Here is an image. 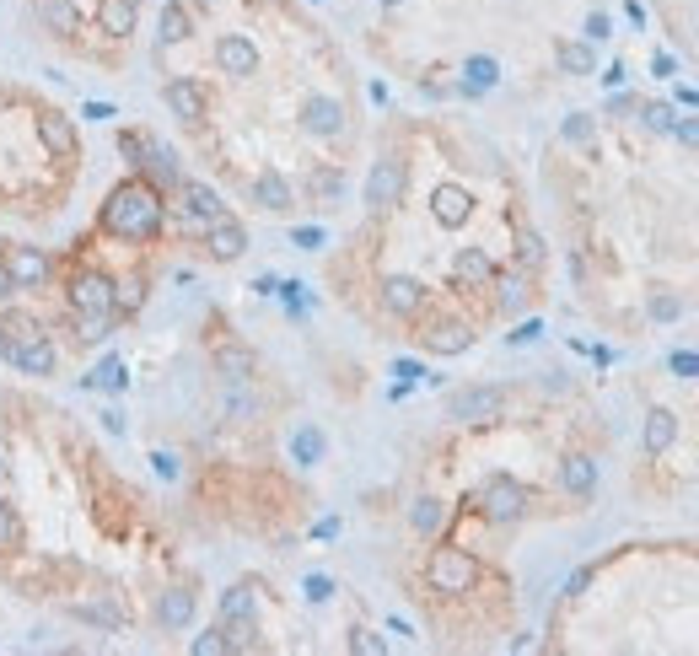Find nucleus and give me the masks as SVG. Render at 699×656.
<instances>
[{"label":"nucleus","mask_w":699,"mask_h":656,"mask_svg":"<svg viewBox=\"0 0 699 656\" xmlns=\"http://www.w3.org/2000/svg\"><path fill=\"white\" fill-rule=\"evenodd\" d=\"M479 560L468 549H458V544H441V549H431V560H425V581H431V592H441V597H468L479 587Z\"/></svg>","instance_id":"obj_3"},{"label":"nucleus","mask_w":699,"mask_h":656,"mask_svg":"<svg viewBox=\"0 0 699 656\" xmlns=\"http://www.w3.org/2000/svg\"><path fill=\"white\" fill-rule=\"evenodd\" d=\"M307 189H312L318 205H334V199L345 194V173H339V167H318V173L307 178Z\"/></svg>","instance_id":"obj_32"},{"label":"nucleus","mask_w":699,"mask_h":656,"mask_svg":"<svg viewBox=\"0 0 699 656\" xmlns=\"http://www.w3.org/2000/svg\"><path fill=\"white\" fill-rule=\"evenodd\" d=\"M291 458L302 463V468H312V463L323 458V431H318V425H302V431L291 436Z\"/></svg>","instance_id":"obj_33"},{"label":"nucleus","mask_w":699,"mask_h":656,"mask_svg":"<svg viewBox=\"0 0 699 656\" xmlns=\"http://www.w3.org/2000/svg\"><path fill=\"white\" fill-rule=\"evenodd\" d=\"M565 140H570V146H592V140H597L592 113H570V119H565Z\"/></svg>","instance_id":"obj_41"},{"label":"nucleus","mask_w":699,"mask_h":656,"mask_svg":"<svg viewBox=\"0 0 699 656\" xmlns=\"http://www.w3.org/2000/svg\"><path fill=\"white\" fill-rule=\"evenodd\" d=\"M409 194V167L398 162V156H377L372 173H366V210H398Z\"/></svg>","instance_id":"obj_5"},{"label":"nucleus","mask_w":699,"mask_h":656,"mask_svg":"<svg viewBox=\"0 0 699 656\" xmlns=\"http://www.w3.org/2000/svg\"><path fill=\"white\" fill-rule=\"evenodd\" d=\"M103 232L119 242H151L162 232V189L146 178H124L119 189L103 199Z\"/></svg>","instance_id":"obj_1"},{"label":"nucleus","mask_w":699,"mask_h":656,"mask_svg":"<svg viewBox=\"0 0 699 656\" xmlns=\"http://www.w3.org/2000/svg\"><path fill=\"white\" fill-rule=\"evenodd\" d=\"M0 355H6V361L17 366L22 377H49L54 361H60L44 334H38V339H6V345H0Z\"/></svg>","instance_id":"obj_10"},{"label":"nucleus","mask_w":699,"mask_h":656,"mask_svg":"<svg viewBox=\"0 0 699 656\" xmlns=\"http://www.w3.org/2000/svg\"><path fill=\"white\" fill-rule=\"evenodd\" d=\"M501 415H506V388H490V382L458 388L447 398V420H458V425H495Z\"/></svg>","instance_id":"obj_4"},{"label":"nucleus","mask_w":699,"mask_h":656,"mask_svg":"<svg viewBox=\"0 0 699 656\" xmlns=\"http://www.w3.org/2000/svg\"><path fill=\"white\" fill-rule=\"evenodd\" d=\"M11 291H17V280H11V269H6V259H0V302H11Z\"/></svg>","instance_id":"obj_54"},{"label":"nucleus","mask_w":699,"mask_h":656,"mask_svg":"<svg viewBox=\"0 0 699 656\" xmlns=\"http://www.w3.org/2000/svg\"><path fill=\"white\" fill-rule=\"evenodd\" d=\"M199 6H216V0H199Z\"/></svg>","instance_id":"obj_57"},{"label":"nucleus","mask_w":699,"mask_h":656,"mask_svg":"<svg viewBox=\"0 0 699 656\" xmlns=\"http://www.w3.org/2000/svg\"><path fill=\"white\" fill-rule=\"evenodd\" d=\"M517 264L533 275V269H544V237L533 232L527 221H517Z\"/></svg>","instance_id":"obj_31"},{"label":"nucleus","mask_w":699,"mask_h":656,"mask_svg":"<svg viewBox=\"0 0 699 656\" xmlns=\"http://www.w3.org/2000/svg\"><path fill=\"white\" fill-rule=\"evenodd\" d=\"M189 651H194V656H226V651H232V640H226V630L216 624V630L194 635V640H189Z\"/></svg>","instance_id":"obj_39"},{"label":"nucleus","mask_w":699,"mask_h":656,"mask_svg":"<svg viewBox=\"0 0 699 656\" xmlns=\"http://www.w3.org/2000/svg\"><path fill=\"white\" fill-rule=\"evenodd\" d=\"M495 312L501 318H517V312H527L533 307V275L517 264V269H495Z\"/></svg>","instance_id":"obj_11"},{"label":"nucleus","mask_w":699,"mask_h":656,"mask_svg":"<svg viewBox=\"0 0 699 656\" xmlns=\"http://www.w3.org/2000/svg\"><path fill=\"white\" fill-rule=\"evenodd\" d=\"M216 372H221L226 382H253L259 361H253L248 345H216Z\"/></svg>","instance_id":"obj_27"},{"label":"nucleus","mask_w":699,"mask_h":656,"mask_svg":"<svg viewBox=\"0 0 699 656\" xmlns=\"http://www.w3.org/2000/svg\"><path fill=\"white\" fill-rule=\"evenodd\" d=\"M226 415H232V420H253V415H259V398L248 393V382H226Z\"/></svg>","instance_id":"obj_36"},{"label":"nucleus","mask_w":699,"mask_h":656,"mask_svg":"<svg viewBox=\"0 0 699 656\" xmlns=\"http://www.w3.org/2000/svg\"><path fill=\"white\" fill-rule=\"evenodd\" d=\"M431 216H436L441 226H468V216H474V194H468L463 183H436Z\"/></svg>","instance_id":"obj_20"},{"label":"nucleus","mask_w":699,"mask_h":656,"mask_svg":"<svg viewBox=\"0 0 699 656\" xmlns=\"http://www.w3.org/2000/svg\"><path fill=\"white\" fill-rule=\"evenodd\" d=\"M640 124H646L651 135H673L678 108H673V103H640Z\"/></svg>","instance_id":"obj_35"},{"label":"nucleus","mask_w":699,"mask_h":656,"mask_svg":"<svg viewBox=\"0 0 699 656\" xmlns=\"http://www.w3.org/2000/svg\"><path fill=\"white\" fill-rule=\"evenodd\" d=\"M178 199H183L178 210H183V221H189V232H194V237H205V226L226 210V205H221V194L210 189V183H199V178H183V183H178Z\"/></svg>","instance_id":"obj_8"},{"label":"nucleus","mask_w":699,"mask_h":656,"mask_svg":"<svg viewBox=\"0 0 699 656\" xmlns=\"http://www.w3.org/2000/svg\"><path fill=\"white\" fill-rule=\"evenodd\" d=\"M6 269H11V280H17L22 291H38V285H49V275H54L49 253L44 248H27V242H11V248H6Z\"/></svg>","instance_id":"obj_12"},{"label":"nucleus","mask_w":699,"mask_h":656,"mask_svg":"<svg viewBox=\"0 0 699 656\" xmlns=\"http://www.w3.org/2000/svg\"><path fill=\"white\" fill-rule=\"evenodd\" d=\"M538 334H544V323H522L517 334H506V339H511V345H533Z\"/></svg>","instance_id":"obj_52"},{"label":"nucleus","mask_w":699,"mask_h":656,"mask_svg":"<svg viewBox=\"0 0 699 656\" xmlns=\"http://www.w3.org/2000/svg\"><path fill=\"white\" fill-rule=\"evenodd\" d=\"M350 651H361V656H382V651H388V640H382L377 630H355V635H350Z\"/></svg>","instance_id":"obj_45"},{"label":"nucleus","mask_w":699,"mask_h":656,"mask_svg":"<svg viewBox=\"0 0 699 656\" xmlns=\"http://www.w3.org/2000/svg\"><path fill=\"white\" fill-rule=\"evenodd\" d=\"M560 490L576 495V501H592V490H597V458L592 452H565L560 458Z\"/></svg>","instance_id":"obj_18"},{"label":"nucleus","mask_w":699,"mask_h":656,"mask_svg":"<svg viewBox=\"0 0 699 656\" xmlns=\"http://www.w3.org/2000/svg\"><path fill=\"white\" fill-rule=\"evenodd\" d=\"M0 474H6V463H0Z\"/></svg>","instance_id":"obj_58"},{"label":"nucleus","mask_w":699,"mask_h":656,"mask_svg":"<svg viewBox=\"0 0 699 656\" xmlns=\"http://www.w3.org/2000/svg\"><path fill=\"white\" fill-rule=\"evenodd\" d=\"M162 97H167V108H173V119H183V124H199L205 108H210V97H205V87H199L194 76H173L162 87Z\"/></svg>","instance_id":"obj_16"},{"label":"nucleus","mask_w":699,"mask_h":656,"mask_svg":"<svg viewBox=\"0 0 699 656\" xmlns=\"http://www.w3.org/2000/svg\"><path fill=\"white\" fill-rule=\"evenodd\" d=\"M33 11H38V22H44L54 38L81 33V11H76V0H33Z\"/></svg>","instance_id":"obj_24"},{"label":"nucleus","mask_w":699,"mask_h":656,"mask_svg":"<svg viewBox=\"0 0 699 656\" xmlns=\"http://www.w3.org/2000/svg\"><path fill=\"white\" fill-rule=\"evenodd\" d=\"M592 587V565L587 570H576V576H570V597H581V592H587Z\"/></svg>","instance_id":"obj_53"},{"label":"nucleus","mask_w":699,"mask_h":656,"mask_svg":"<svg viewBox=\"0 0 699 656\" xmlns=\"http://www.w3.org/2000/svg\"><path fill=\"white\" fill-rule=\"evenodd\" d=\"M484 87H495V60H468L463 92H484Z\"/></svg>","instance_id":"obj_43"},{"label":"nucleus","mask_w":699,"mask_h":656,"mask_svg":"<svg viewBox=\"0 0 699 656\" xmlns=\"http://www.w3.org/2000/svg\"><path fill=\"white\" fill-rule=\"evenodd\" d=\"M0 345H6V328H0Z\"/></svg>","instance_id":"obj_56"},{"label":"nucleus","mask_w":699,"mask_h":656,"mask_svg":"<svg viewBox=\"0 0 699 656\" xmlns=\"http://www.w3.org/2000/svg\"><path fill=\"white\" fill-rule=\"evenodd\" d=\"M205 248H210V259H216V264H237L242 253H248V226L221 210V216L205 226Z\"/></svg>","instance_id":"obj_9"},{"label":"nucleus","mask_w":699,"mask_h":656,"mask_svg":"<svg viewBox=\"0 0 699 656\" xmlns=\"http://www.w3.org/2000/svg\"><path fill=\"white\" fill-rule=\"evenodd\" d=\"M156 38H162V49L189 44V38H194V11L178 6V0H167V6H162V22H156Z\"/></svg>","instance_id":"obj_26"},{"label":"nucleus","mask_w":699,"mask_h":656,"mask_svg":"<svg viewBox=\"0 0 699 656\" xmlns=\"http://www.w3.org/2000/svg\"><path fill=\"white\" fill-rule=\"evenodd\" d=\"M673 140H678V146H689V151H699V119H678Z\"/></svg>","instance_id":"obj_48"},{"label":"nucleus","mask_w":699,"mask_h":656,"mask_svg":"<svg viewBox=\"0 0 699 656\" xmlns=\"http://www.w3.org/2000/svg\"><path fill=\"white\" fill-rule=\"evenodd\" d=\"M296 119H302V130H307V135H318V140L345 135V103H339V97H323V92H318V97H307Z\"/></svg>","instance_id":"obj_14"},{"label":"nucleus","mask_w":699,"mask_h":656,"mask_svg":"<svg viewBox=\"0 0 699 656\" xmlns=\"http://www.w3.org/2000/svg\"><path fill=\"white\" fill-rule=\"evenodd\" d=\"M146 302V275H130V280H119V318H130V312Z\"/></svg>","instance_id":"obj_40"},{"label":"nucleus","mask_w":699,"mask_h":656,"mask_svg":"<svg viewBox=\"0 0 699 656\" xmlns=\"http://www.w3.org/2000/svg\"><path fill=\"white\" fill-rule=\"evenodd\" d=\"M226 640H232V651H253L259 646V619H221Z\"/></svg>","instance_id":"obj_38"},{"label":"nucleus","mask_w":699,"mask_h":656,"mask_svg":"<svg viewBox=\"0 0 699 656\" xmlns=\"http://www.w3.org/2000/svg\"><path fill=\"white\" fill-rule=\"evenodd\" d=\"M119 151L140 167V162H146V135H135V130H130V135H119Z\"/></svg>","instance_id":"obj_49"},{"label":"nucleus","mask_w":699,"mask_h":656,"mask_svg":"<svg viewBox=\"0 0 699 656\" xmlns=\"http://www.w3.org/2000/svg\"><path fill=\"white\" fill-rule=\"evenodd\" d=\"M377 6H398V0H377Z\"/></svg>","instance_id":"obj_55"},{"label":"nucleus","mask_w":699,"mask_h":656,"mask_svg":"<svg viewBox=\"0 0 699 656\" xmlns=\"http://www.w3.org/2000/svg\"><path fill=\"white\" fill-rule=\"evenodd\" d=\"M253 205H259V210H269V216H285V210L296 205V189H291V183H285V178L275 173V167H269V173H259V178H253Z\"/></svg>","instance_id":"obj_23"},{"label":"nucleus","mask_w":699,"mask_h":656,"mask_svg":"<svg viewBox=\"0 0 699 656\" xmlns=\"http://www.w3.org/2000/svg\"><path fill=\"white\" fill-rule=\"evenodd\" d=\"M194 608H199L194 587H167L162 597H156V624H162V630H189Z\"/></svg>","instance_id":"obj_21"},{"label":"nucleus","mask_w":699,"mask_h":656,"mask_svg":"<svg viewBox=\"0 0 699 656\" xmlns=\"http://www.w3.org/2000/svg\"><path fill=\"white\" fill-rule=\"evenodd\" d=\"M452 280H458V285H490L495 280V259L484 248H458V259H452Z\"/></svg>","instance_id":"obj_25"},{"label":"nucleus","mask_w":699,"mask_h":656,"mask_svg":"<svg viewBox=\"0 0 699 656\" xmlns=\"http://www.w3.org/2000/svg\"><path fill=\"white\" fill-rule=\"evenodd\" d=\"M216 70H221V76H232V81L253 76V70H259V44L242 38V33H221L216 38Z\"/></svg>","instance_id":"obj_13"},{"label":"nucleus","mask_w":699,"mask_h":656,"mask_svg":"<svg viewBox=\"0 0 699 656\" xmlns=\"http://www.w3.org/2000/svg\"><path fill=\"white\" fill-rule=\"evenodd\" d=\"M420 345L431 355H463L468 345H474V328H468L463 318H431L420 328Z\"/></svg>","instance_id":"obj_15"},{"label":"nucleus","mask_w":699,"mask_h":656,"mask_svg":"<svg viewBox=\"0 0 699 656\" xmlns=\"http://www.w3.org/2000/svg\"><path fill=\"white\" fill-rule=\"evenodd\" d=\"M334 597V581L328 576H307V603H328Z\"/></svg>","instance_id":"obj_50"},{"label":"nucleus","mask_w":699,"mask_h":656,"mask_svg":"<svg viewBox=\"0 0 699 656\" xmlns=\"http://www.w3.org/2000/svg\"><path fill=\"white\" fill-rule=\"evenodd\" d=\"M673 441H678V415L662 409V404H651L646 420H640V447H646V458H662Z\"/></svg>","instance_id":"obj_19"},{"label":"nucleus","mask_w":699,"mask_h":656,"mask_svg":"<svg viewBox=\"0 0 699 656\" xmlns=\"http://www.w3.org/2000/svg\"><path fill=\"white\" fill-rule=\"evenodd\" d=\"M70 307L76 312H113L119 318V280L103 275V269H81L70 280Z\"/></svg>","instance_id":"obj_6"},{"label":"nucleus","mask_w":699,"mask_h":656,"mask_svg":"<svg viewBox=\"0 0 699 656\" xmlns=\"http://www.w3.org/2000/svg\"><path fill=\"white\" fill-rule=\"evenodd\" d=\"M135 22H140V0H97V27L113 44H124L135 33Z\"/></svg>","instance_id":"obj_22"},{"label":"nucleus","mask_w":699,"mask_h":656,"mask_svg":"<svg viewBox=\"0 0 699 656\" xmlns=\"http://www.w3.org/2000/svg\"><path fill=\"white\" fill-rule=\"evenodd\" d=\"M667 372H673V377H699V355H694V350L667 355Z\"/></svg>","instance_id":"obj_47"},{"label":"nucleus","mask_w":699,"mask_h":656,"mask_svg":"<svg viewBox=\"0 0 699 656\" xmlns=\"http://www.w3.org/2000/svg\"><path fill=\"white\" fill-rule=\"evenodd\" d=\"M0 328H6V339H38V334H44L33 312H6V323H0Z\"/></svg>","instance_id":"obj_42"},{"label":"nucleus","mask_w":699,"mask_h":656,"mask_svg":"<svg viewBox=\"0 0 699 656\" xmlns=\"http://www.w3.org/2000/svg\"><path fill=\"white\" fill-rule=\"evenodd\" d=\"M377 302H382L388 318H404L409 323V318H420V312H425V285L415 275H382Z\"/></svg>","instance_id":"obj_7"},{"label":"nucleus","mask_w":699,"mask_h":656,"mask_svg":"<svg viewBox=\"0 0 699 656\" xmlns=\"http://www.w3.org/2000/svg\"><path fill=\"white\" fill-rule=\"evenodd\" d=\"M259 613V597H253V587L242 581V587H232L221 597V619H253Z\"/></svg>","instance_id":"obj_34"},{"label":"nucleus","mask_w":699,"mask_h":656,"mask_svg":"<svg viewBox=\"0 0 699 656\" xmlns=\"http://www.w3.org/2000/svg\"><path fill=\"white\" fill-rule=\"evenodd\" d=\"M409 527H415L420 538H436L441 527H447V506H441L436 495H415V501H409Z\"/></svg>","instance_id":"obj_28"},{"label":"nucleus","mask_w":699,"mask_h":656,"mask_svg":"<svg viewBox=\"0 0 699 656\" xmlns=\"http://www.w3.org/2000/svg\"><path fill=\"white\" fill-rule=\"evenodd\" d=\"M587 38H592V44H603V38H608V17H603V11H592V17H587Z\"/></svg>","instance_id":"obj_51"},{"label":"nucleus","mask_w":699,"mask_h":656,"mask_svg":"<svg viewBox=\"0 0 699 656\" xmlns=\"http://www.w3.org/2000/svg\"><path fill=\"white\" fill-rule=\"evenodd\" d=\"M646 312H651V323H678L683 318V296L678 291H651Z\"/></svg>","instance_id":"obj_37"},{"label":"nucleus","mask_w":699,"mask_h":656,"mask_svg":"<svg viewBox=\"0 0 699 656\" xmlns=\"http://www.w3.org/2000/svg\"><path fill=\"white\" fill-rule=\"evenodd\" d=\"M92 388H124V366L119 361H103V366H97V372H92Z\"/></svg>","instance_id":"obj_46"},{"label":"nucleus","mask_w":699,"mask_h":656,"mask_svg":"<svg viewBox=\"0 0 699 656\" xmlns=\"http://www.w3.org/2000/svg\"><path fill=\"white\" fill-rule=\"evenodd\" d=\"M38 140H44L54 156H70V151H76V130H70L65 113H38Z\"/></svg>","instance_id":"obj_29"},{"label":"nucleus","mask_w":699,"mask_h":656,"mask_svg":"<svg viewBox=\"0 0 699 656\" xmlns=\"http://www.w3.org/2000/svg\"><path fill=\"white\" fill-rule=\"evenodd\" d=\"M65 613L97 624V630H130V613H124L119 597H76V603H65Z\"/></svg>","instance_id":"obj_17"},{"label":"nucleus","mask_w":699,"mask_h":656,"mask_svg":"<svg viewBox=\"0 0 699 656\" xmlns=\"http://www.w3.org/2000/svg\"><path fill=\"white\" fill-rule=\"evenodd\" d=\"M554 60H560L565 76H592V70H597L592 44H554Z\"/></svg>","instance_id":"obj_30"},{"label":"nucleus","mask_w":699,"mask_h":656,"mask_svg":"<svg viewBox=\"0 0 699 656\" xmlns=\"http://www.w3.org/2000/svg\"><path fill=\"white\" fill-rule=\"evenodd\" d=\"M22 538V522H17V511H11V501H0V554H6L11 544Z\"/></svg>","instance_id":"obj_44"},{"label":"nucleus","mask_w":699,"mask_h":656,"mask_svg":"<svg viewBox=\"0 0 699 656\" xmlns=\"http://www.w3.org/2000/svg\"><path fill=\"white\" fill-rule=\"evenodd\" d=\"M474 506H479V517H484V522L511 527V522H522L527 511H533V490H527L522 479H511V474H490V479L479 484Z\"/></svg>","instance_id":"obj_2"}]
</instances>
